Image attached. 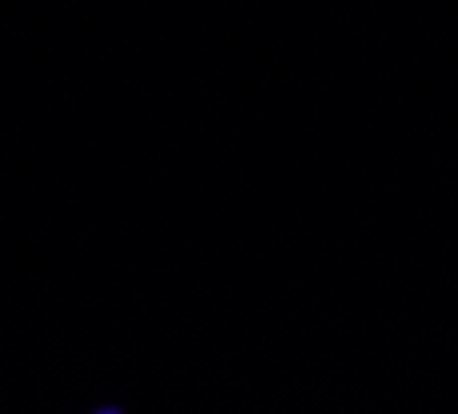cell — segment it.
Masks as SVG:
<instances>
[{
    "label": "cell",
    "instance_id": "cell-1",
    "mask_svg": "<svg viewBox=\"0 0 458 414\" xmlns=\"http://www.w3.org/2000/svg\"><path fill=\"white\" fill-rule=\"evenodd\" d=\"M93 414H121L117 407H101V410H93Z\"/></svg>",
    "mask_w": 458,
    "mask_h": 414
}]
</instances>
